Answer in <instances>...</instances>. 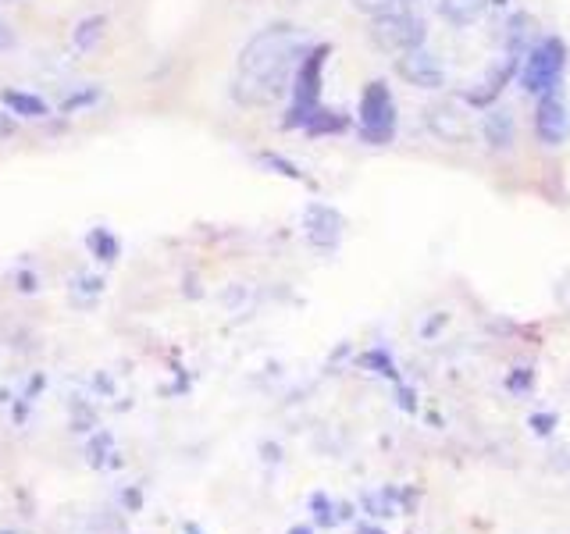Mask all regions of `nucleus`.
<instances>
[{
    "label": "nucleus",
    "instance_id": "9d476101",
    "mask_svg": "<svg viewBox=\"0 0 570 534\" xmlns=\"http://www.w3.org/2000/svg\"><path fill=\"white\" fill-rule=\"evenodd\" d=\"M4 104H8L15 114H22V118H47L50 114V107L43 104L40 97H33V93H18V89H8V93H4Z\"/></svg>",
    "mask_w": 570,
    "mask_h": 534
},
{
    "label": "nucleus",
    "instance_id": "4468645a",
    "mask_svg": "<svg viewBox=\"0 0 570 534\" xmlns=\"http://www.w3.org/2000/svg\"><path fill=\"white\" fill-rule=\"evenodd\" d=\"M261 164H268V168H278V175H289V178H303L300 171L293 168L289 161H282V157H275V154H261Z\"/></svg>",
    "mask_w": 570,
    "mask_h": 534
},
{
    "label": "nucleus",
    "instance_id": "f8f14e48",
    "mask_svg": "<svg viewBox=\"0 0 570 534\" xmlns=\"http://www.w3.org/2000/svg\"><path fill=\"white\" fill-rule=\"evenodd\" d=\"M353 8L364 11V15H371V18H382L399 8H407V0H353Z\"/></svg>",
    "mask_w": 570,
    "mask_h": 534
},
{
    "label": "nucleus",
    "instance_id": "f3484780",
    "mask_svg": "<svg viewBox=\"0 0 570 534\" xmlns=\"http://www.w3.org/2000/svg\"><path fill=\"white\" fill-rule=\"evenodd\" d=\"M8 47H11V33L4 29V25H0V50H8Z\"/></svg>",
    "mask_w": 570,
    "mask_h": 534
},
{
    "label": "nucleus",
    "instance_id": "2eb2a0df",
    "mask_svg": "<svg viewBox=\"0 0 570 534\" xmlns=\"http://www.w3.org/2000/svg\"><path fill=\"white\" fill-rule=\"evenodd\" d=\"M11 136H15V118H11L8 111H0V143Z\"/></svg>",
    "mask_w": 570,
    "mask_h": 534
},
{
    "label": "nucleus",
    "instance_id": "0eeeda50",
    "mask_svg": "<svg viewBox=\"0 0 570 534\" xmlns=\"http://www.w3.org/2000/svg\"><path fill=\"white\" fill-rule=\"evenodd\" d=\"M570 132V114H567V104H563L560 89L553 93H542L538 97V136L546 146H560Z\"/></svg>",
    "mask_w": 570,
    "mask_h": 534
},
{
    "label": "nucleus",
    "instance_id": "39448f33",
    "mask_svg": "<svg viewBox=\"0 0 570 534\" xmlns=\"http://www.w3.org/2000/svg\"><path fill=\"white\" fill-rule=\"evenodd\" d=\"M321 65H325V50H314L300 61L296 68V107H293V125H307L318 114V93H321Z\"/></svg>",
    "mask_w": 570,
    "mask_h": 534
},
{
    "label": "nucleus",
    "instance_id": "f257e3e1",
    "mask_svg": "<svg viewBox=\"0 0 570 534\" xmlns=\"http://www.w3.org/2000/svg\"><path fill=\"white\" fill-rule=\"evenodd\" d=\"M303 54V33L293 25H271L264 33H257L239 54L236 68V89L246 104H268V100L282 97L285 86L293 82L296 68H300Z\"/></svg>",
    "mask_w": 570,
    "mask_h": 534
},
{
    "label": "nucleus",
    "instance_id": "1a4fd4ad",
    "mask_svg": "<svg viewBox=\"0 0 570 534\" xmlns=\"http://www.w3.org/2000/svg\"><path fill=\"white\" fill-rule=\"evenodd\" d=\"M104 29L107 22L100 15L86 18V22L75 25V33H72V54H90L93 47H97L100 40H104Z\"/></svg>",
    "mask_w": 570,
    "mask_h": 534
},
{
    "label": "nucleus",
    "instance_id": "423d86ee",
    "mask_svg": "<svg viewBox=\"0 0 570 534\" xmlns=\"http://www.w3.org/2000/svg\"><path fill=\"white\" fill-rule=\"evenodd\" d=\"M399 75L410 82V86L417 89H439L442 82H446V72H442L439 57L432 54V50H407V54H399Z\"/></svg>",
    "mask_w": 570,
    "mask_h": 534
},
{
    "label": "nucleus",
    "instance_id": "ddd939ff",
    "mask_svg": "<svg viewBox=\"0 0 570 534\" xmlns=\"http://www.w3.org/2000/svg\"><path fill=\"white\" fill-rule=\"evenodd\" d=\"M485 136L492 139V146H506V143H510V136H513V129H510V122H506L503 114H489V118H485Z\"/></svg>",
    "mask_w": 570,
    "mask_h": 534
},
{
    "label": "nucleus",
    "instance_id": "6e6552de",
    "mask_svg": "<svg viewBox=\"0 0 570 534\" xmlns=\"http://www.w3.org/2000/svg\"><path fill=\"white\" fill-rule=\"evenodd\" d=\"M307 225H310V239H318V243H332L335 235H339V214L332 207H321L314 203L307 211Z\"/></svg>",
    "mask_w": 570,
    "mask_h": 534
},
{
    "label": "nucleus",
    "instance_id": "f03ea898",
    "mask_svg": "<svg viewBox=\"0 0 570 534\" xmlns=\"http://www.w3.org/2000/svg\"><path fill=\"white\" fill-rule=\"evenodd\" d=\"M563 68H567V50L560 40H542L538 47H531L528 61H524V86L531 93H553L563 79Z\"/></svg>",
    "mask_w": 570,
    "mask_h": 534
},
{
    "label": "nucleus",
    "instance_id": "dca6fc26",
    "mask_svg": "<svg viewBox=\"0 0 570 534\" xmlns=\"http://www.w3.org/2000/svg\"><path fill=\"white\" fill-rule=\"evenodd\" d=\"M407 4H421L428 11H442V0H407Z\"/></svg>",
    "mask_w": 570,
    "mask_h": 534
},
{
    "label": "nucleus",
    "instance_id": "9b49d317",
    "mask_svg": "<svg viewBox=\"0 0 570 534\" xmlns=\"http://www.w3.org/2000/svg\"><path fill=\"white\" fill-rule=\"evenodd\" d=\"M485 11V0H442V15L453 18L456 25H471Z\"/></svg>",
    "mask_w": 570,
    "mask_h": 534
},
{
    "label": "nucleus",
    "instance_id": "20e7f679",
    "mask_svg": "<svg viewBox=\"0 0 570 534\" xmlns=\"http://www.w3.org/2000/svg\"><path fill=\"white\" fill-rule=\"evenodd\" d=\"M392 125H396V104H392V93L385 82H371L360 97V129L364 139L371 143H385L392 136Z\"/></svg>",
    "mask_w": 570,
    "mask_h": 534
},
{
    "label": "nucleus",
    "instance_id": "7ed1b4c3",
    "mask_svg": "<svg viewBox=\"0 0 570 534\" xmlns=\"http://www.w3.org/2000/svg\"><path fill=\"white\" fill-rule=\"evenodd\" d=\"M378 47L392 50V54H407L417 50L424 43V22L417 15H410L407 8L392 11V15L375 18V29H371Z\"/></svg>",
    "mask_w": 570,
    "mask_h": 534
}]
</instances>
